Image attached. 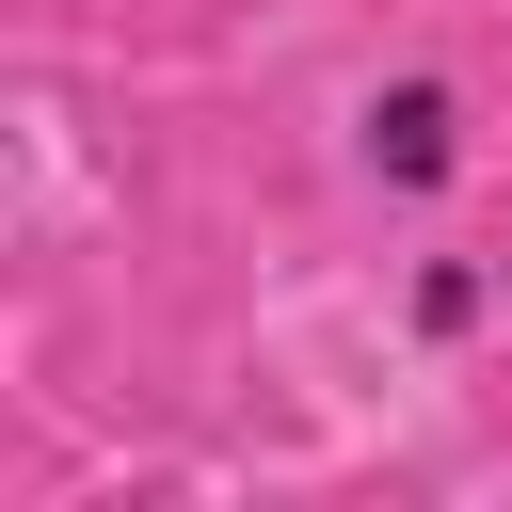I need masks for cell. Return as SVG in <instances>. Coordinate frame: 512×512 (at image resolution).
<instances>
[{
    "label": "cell",
    "mask_w": 512,
    "mask_h": 512,
    "mask_svg": "<svg viewBox=\"0 0 512 512\" xmlns=\"http://www.w3.org/2000/svg\"><path fill=\"white\" fill-rule=\"evenodd\" d=\"M480 160H496V96L464 80V64H432V48H384L352 96H336V192L368 208V224H448L464 192H480Z\"/></svg>",
    "instance_id": "cell-1"
},
{
    "label": "cell",
    "mask_w": 512,
    "mask_h": 512,
    "mask_svg": "<svg viewBox=\"0 0 512 512\" xmlns=\"http://www.w3.org/2000/svg\"><path fill=\"white\" fill-rule=\"evenodd\" d=\"M496 320H512V256H496V240L416 224V256H400V352H416V368H464Z\"/></svg>",
    "instance_id": "cell-2"
}]
</instances>
